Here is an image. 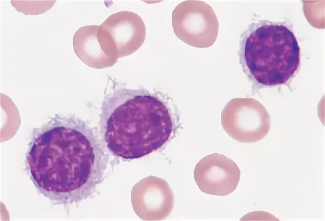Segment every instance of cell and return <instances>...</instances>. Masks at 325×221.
<instances>
[{"label": "cell", "mask_w": 325, "mask_h": 221, "mask_svg": "<svg viewBox=\"0 0 325 221\" xmlns=\"http://www.w3.org/2000/svg\"><path fill=\"white\" fill-rule=\"evenodd\" d=\"M172 99L158 91L118 87L104 98L100 133L114 155L137 159L160 149L178 128Z\"/></svg>", "instance_id": "obj_2"}, {"label": "cell", "mask_w": 325, "mask_h": 221, "mask_svg": "<svg viewBox=\"0 0 325 221\" xmlns=\"http://www.w3.org/2000/svg\"><path fill=\"white\" fill-rule=\"evenodd\" d=\"M131 200L135 213L145 220L164 219L174 206V195L169 185L164 179L153 176L134 185Z\"/></svg>", "instance_id": "obj_8"}, {"label": "cell", "mask_w": 325, "mask_h": 221, "mask_svg": "<svg viewBox=\"0 0 325 221\" xmlns=\"http://www.w3.org/2000/svg\"><path fill=\"white\" fill-rule=\"evenodd\" d=\"M145 23L137 14L122 11L109 16L99 26L97 33L103 51L117 57L130 55L144 43Z\"/></svg>", "instance_id": "obj_6"}, {"label": "cell", "mask_w": 325, "mask_h": 221, "mask_svg": "<svg viewBox=\"0 0 325 221\" xmlns=\"http://www.w3.org/2000/svg\"><path fill=\"white\" fill-rule=\"evenodd\" d=\"M175 35L194 47L206 48L216 41L219 22L213 8L206 3L186 1L176 6L172 14Z\"/></svg>", "instance_id": "obj_5"}, {"label": "cell", "mask_w": 325, "mask_h": 221, "mask_svg": "<svg viewBox=\"0 0 325 221\" xmlns=\"http://www.w3.org/2000/svg\"><path fill=\"white\" fill-rule=\"evenodd\" d=\"M238 56L253 91L290 86L300 68V48L286 21L251 22L240 36Z\"/></svg>", "instance_id": "obj_3"}, {"label": "cell", "mask_w": 325, "mask_h": 221, "mask_svg": "<svg viewBox=\"0 0 325 221\" xmlns=\"http://www.w3.org/2000/svg\"><path fill=\"white\" fill-rule=\"evenodd\" d=\"M241 172L231 159L218 153L202 158L196 165L194 178L203 192L217 196H226L237 188Z\"/></svg>", "instance_id": "obj_7"}, {"label": "cell", "mask_w": 325, "mask_h": 221, "mask_svg": "<svg viewBox=\"0 0 325 221\" xmlns=\"http://www.w3.org/2000/svg\"><path fill=\"white\" fill-rule=\"evenodd\" d=\"M25 158L37 190L57 205L86 199L104 179L108 155L88 124L55 115L34 129Z\"/></svg>", "instance_id": "obj_1"}, {"label": "cell", "mask_w": 325, "mask_h": 221, "mask_svg": "<svg viewBox=\"0 0 325 221\" xmlns=\"http://www.w3.org/2000/svg\"><path fill=\"white\" fill-rule=\"evenodd\" d=\"M221 122L224 131L241 143H255L264 138L270 128V117L265 106L251 98H235L224 107Z\"/></svg>", "instance_id": "obj_4"}]
</instances>
